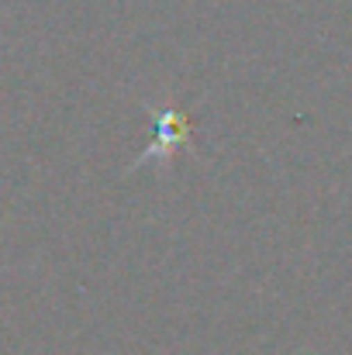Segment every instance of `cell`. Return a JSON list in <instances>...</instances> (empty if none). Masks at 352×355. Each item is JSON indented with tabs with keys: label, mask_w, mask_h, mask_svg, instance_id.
<instances>
[{
	"label": "cell",
	"mask_w": 352,
	"mask_h": 355,
	"mask_svg": "<svg viewBox=\"0 0 352 355\" xmlns=\"http://www.w3.org/2000/svg\"><path fill=\"white\" fill-rule=\"evenodd\" d=\"M156 128H159V135H156V141H152V148L142 155V159H149V155H173L176 148H183L187 145V138L194 135V124L187 114H180V111H173V107H162V111H156Z\"/></svg>",
	"instance_id": "obj_1"
}]
</instances>
